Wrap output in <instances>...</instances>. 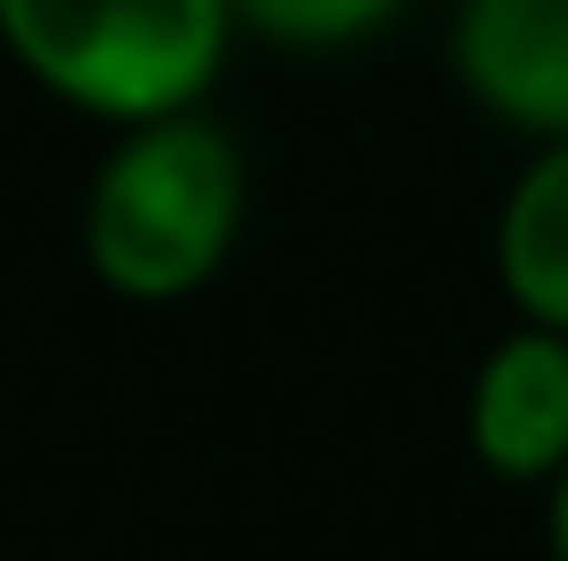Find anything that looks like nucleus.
Masks as SVG:
<instances>
[{"instance_id":"4","label":"nucleus","mask_w":568,"mask_h":561,"mask_svg":"<svg viewBox=\"0 0 568 561\" xmlns=\"http://www.w3.org/2000/svg\"><path fill=\"white\" fill-rule=\"evenodd\" d=\"M469 454L503 488H544L568 462V331L519 322L478 355L469 380Z\"/></svg>"},{"instance_id":"5","label":"nucleus","mask_w":568,"mask_h":561,"mask_svg":"<svg viewBox=\"0 0 568 561\" xmlns=\"http://www.w3.org/2000/svg\"><path fill=\"white\" fill-rule=\"evenodd\" d=\"M495 281L519 322L568 331V132L536 141L527 173L495 216Z\"/></svg>"},{"instance_id":"1","label":"nucleus","mask_w":568,"mask_h":561,"mask_svg":"<svg viewBox=\"0 0 568 561\" xmlns=\"http://www.w3.org/2000/svg\"><path fill=\"white\" fill-rule=\"evenodd\" d=\"M247 223V158L206 108L115 124L83 190V264L124 305H173L231 264Z\"/></svg>"},{"instance_id":"3","label":"nucleus","mask_w":568,"mask_h":561,"mask_svg":"<svg viewBox=\"0 0 568 561\" xmlns=\"http://www.w3.org/2000/svg\"><path fill=\"white\" fill-rule=\"evenodd\" d=\"M454 83L519 141L568 132V0H454Z\"/></svg>"},{"instance_id":"6","label":"nucleus","mask_w":568,"mask_h":561,"mask_svg":"<svg viewBox=\"0 0 568 561\" xmlns=\"http://www.w3.org/2000/svg\"><path fill=\"white\" fill-rule=\"evenodd\" d=\"M413 0H231V26L272 50H355Z\"/></svg>"},{"instance_id":"2","label":"nucleus","mask_w":568,"mask_h":561,"mask_svg":"<svg viewBox=\"0 0 568 561\" xmlns=\"http://www.w3.org/2000/svg\"><path fill=\"white\" fill-rule=\"evenodd\" d=\"M231 42V0H0V50L100 124L206 108Z\"/></svg>"},{"instance_id":"7","label":"nucleus","mask_w":568,"mask_h":561,"mask_svg":"<svg viewBox=\"0 0 568 561\" xmlns=\"http://www.w3.org/2000/svg\"><path fill=\"white\" fill-rule=\"evenodd\" d=\"M544 545H552V561H568V462L544 479Z\"/></svg>"}]
</instances>
